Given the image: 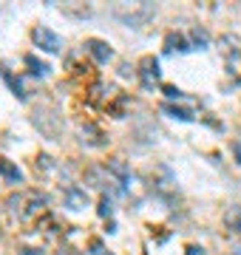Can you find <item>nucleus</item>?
Returning a JSON list of instances; mask_svg holds the SVG:
<instances>
[{"label":"nucleus","instance_id":"13","mask_svg":"<svg viewBox=\"0 0 241 255\" xmlns=\"http://www.w3.org/2000/svg\"><path fill=\"white\" fill-rule=\"evenodd\" d=\"M162 91H165L167 100H182V91H179V88H173V85H165Z\"/></svg>","mask_w":241,"mask_h":255},{"label":"nucleus","instance_id":"1","mask_svg":"<svg viewBox=\"0 0 241 255\" xmlns=\"http://www.w3.org/2000/svg\"><path fill=\"white\" fill-rule=\"evenodd\" d=\"M6 204H9V210L17 219L28 221L46 207V196H40V193H34V190H20V193H14V196H9Z\"/></svg>","mask_w":241,"mask_h":255},{"label":"nucleus","instance_id":"16","mask_svg":"<svg viewBox=\"0 0 241 255\" xmlns=\"http://www.w3.org/2000/svg\"><path fill=\"white\" fill-rule=\"evenodd\" d=\"M91 255H108V253H105V247H102L100 241H94V244H91Z\"/></svg>","mask_w":241,"mask_h":255},{"label":"nucleus","instance_id":"9","mask_svg":"<svg viewBox=\"0 0 241 255\" xmlns=\"http://www.w3.org/2000/svg\"><path fill=\"white\" fill-rule=\"evenodd\" d=\"M85 204H88L85 193L77 190V187H68V207H71V210H83Z\"/></svg>","mask_w":241,"mask_h":255},{"label":"nucleus","instance_id":"8","mask_svg":"<svg viewBox=\"0 0 241 255\" xmlns=\"http://www.w3.org/2000/svg\"><path fill=\"white\" fill-rule=\"evenodd\" d=\"M165 48L167 51H193V48H190V40H187L185 34H167Z\"/></svg>","mask_w":241,"mask_h":255},{"label":"nucleus","instance_id":"18","mask_svg":"<svg viewBox=\"0 0 241 255\" xmlns=\"http://www.w3.org/2000/svg\"><path fill=\"white\" fill-rule=\"evenodd\" d=\"M233 255H241V247H236V250H233Z\"/></svg>","mask_w":241,"mask_h":255},{"label":"nucleus","instance_id":"6","mask_svg":"<svg viewBox=\"0 0 241 255\" xmlns=\"http://www.w3.org/2000/svg\"><path fill=\"white\" fill-rule=\"evenodd\" d=\"M0 176H3L6 182H11V184L23 182V170H20L17 164H11L9 159H3V156H0Z\"/></svg>","mask_w":241,"mask_h":255},{"label":"nucleus","instance_id":"10","mask_svg":"<svg viewBox=\"0 0 241 255\" xmlns=\"http://www.w3.org/2000/svg\"><path fill=\"white\" fill-rule=\"evenodd\" d=\"M162 111H165V114H170L173 119H182V122H190V119H193V114H190V111L176 108V105H162Z\"/></svg>","mask_w":241,"mask_h":255},{"label":"nucleus","instance_id":"2","mask_svg":"<svg viewBox=\"0 0 241 255\" xmlns=\"http://www.w3.org/2000/svg\"><path fill=\"white\" fill-rule=\"evenodd\" d=\"M31 40L37 43L43 51H48V54H57V51H63V37L54 34L48 26H37L34 31H31Z\"/></svg>","mask_w":241,"mask_h":255},{"label":"nucleus","instance_id":"15","mask_svg":"<svg viewBox=\"0 0 241 255\" xmlns=\"http://www.w3.org/2000/svg\"><path fill=\"white\" fill-rule=\"evenodd\" d=\"M100 216H111V201H108V199H102V204H100Z\"/></svg>","mask_w":241,"mask_h":255},{"label":"nucleus","instance_id":"5","mask_svg":"<svg viewBox=\"0 0 241 255\" xmlns=\"http://www.w3.org/2000/svg\"><path fill=\"white\" fill-rule=\"evenodd\" d=\"M139 68H142V85H145V88H153L159 82V63L153 57H145L139 63Z\"/></svg>","mask_w":241,"mask_h":255},{"label":"nucleus","instance_id":"3","mask_svg":"<svg viewBox=\"0 0 241 255\" xmlns=\"http://www.w3.org/2000/svg\"><path fill=\"white\" fill-rule=\"evenodd\" d=\"M222 51H224L227 65H230V71L241 68V48H239V40H236V37H224L222 40Z\"/></svg>","mask_w":241,"mask_h":255},{"label":"nucleus","instance_id":"14","mask_svg":"<svg viewBox=\"0 0 241 255\" xmlns=\"http://www.w3.org/2000/svg\"><path fill=\"white\" fill-rule=\"evenodd\" d=\"M17 255H46L43 250H37V247H26V250H20Z\"/></svg>","mask_w":241,"mask_h":255},{"label":"nucleus","instance_id":"7","mask_svg":"<svg viewBox=\"0 0 241 255\" xmlns=\"http://www.w3.org/2000/svg\"><path fill=\"white\" fill-rule=\"evenodd\" d=\"M224 227L230 230V233H241V204L227 207V213H224Z\"/></svg>","mask_w":241,"mask_h":255},{"label":"nucleus","instance_id":"12","mask_svg":"<svg viewBox=\"0 0 241 255\" xmlns=\"http://www.w3.org/2000/svg\"><path fill=\"white\" fill-rule=\"evenodd\" d=\"M187 40H190V48H204L207 46V34H204V31H199V28H193V31H190V34H187Z\"/></svg>","mask_w":241,"mask_h":255},{"label":"nucleus","instance_id":"4","mask_svg":"<svg viewBox=\"0 0 241 255\" xmlns=\"http://www.w3.org/2000/svg\"><path fill=\"white\" fill-rule=\"evenodd\" d=\"M85 51L97 60V63H108L111 60V46L105 43V40H97V37H91V40H85Z\"/></svg>","mask_w":241,"mask_h":255},{"label":"nucleus","instance_id":"11","mask_svg":"<svg viewBox=\"0 0 241 255\" xmlns=\"http://www.w3.org/2000/svg\"><path fill=\"white\" fill-rule=\"evenodd\" d=\"M26 65H28V68H31V74H34V77H46V74L51 71V68H48L46 63H37V60H34V57H31V54L26 57Z\"/></svg>","mask_w":241,"mask_h":255},{"label":"nucleus","instance_id":"17","mask_svg":"<svg viewBox=\"0 0 241 255\" xmlns=\"http://www.w3.org/2000/svg\"><path fill=\"white\" fill-rule=\"evenodd\" d=\"M187 255H204V250L202 247H196V244H190L187 247Z\"/></svg>","mask_w":241,"mask_h":255}]
</instances>
